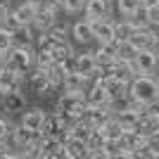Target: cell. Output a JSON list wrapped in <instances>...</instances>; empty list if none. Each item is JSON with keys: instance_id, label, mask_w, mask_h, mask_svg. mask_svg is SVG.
Returning <instances> with one entry per match:
<instances>
[{"instance_id": "30", "label": "cell", "mask_w": 159, "mask_h": 159, "mask_svg": "<svg viewBox=\"0 0 159 159\" xmlns=\"http://www.w3.org/2000/svg\"><path fill=\"white\" fill-rule=\"evenodd\" d=\"M100 131L105 133L107 138H119V135H124V126H121L119 121H116V116H112V119L107 121V124L100 128Z\"/></svg>"}, {"instance_id": "24", "label": "cell", "mask_w": 159, "mask_h": 159, "mask_svg": "<svg viewBox=\"0 0 159 159\" xmlns=\"http://www.w3.org/2000/svg\"><path fill=\"white\" fill-rule=\"evenodd\" d=\"M93 52L98 57V64H112V62H116V40H112V43H98V48Z\"/></svg>"}, {"instance_id": "17", "label": "cell", "mask_w": 159, "mask_h": 159, "mask_svg": "<svg viewBox=\"0 0 159 159\" xmlns=\"http://www.w3.org/2000/svg\"><path fill=\"white\" fill-rule=\"evenodd\" d=\"M64 150H66V159H86L90 157L88 143L81 138H66L64 140Z\"/></svg>"}, {"instance_id": "26", "label": "cell", "mask_w": 159, "mask_h": 159, "mask_svg": "<svg viewBox=\"0 0 159 159\" xmlns=\"http://www.w3.org/2000/svg\"><path fill=\"white\" fill-rule=\"evenodd\" d=\"M36 24L43 26L45 31H50V29L57 24V12H55V10H48V7H38V12H36Z\"/></svg>"}, {"instance_id": "5", "label": "cell", "mask_w": 159, "mask_h": 159, "mask_svg": "<svg viewBox=\"0 0 159 159\" xmlns=\"http://www.w3.org/2000/svg\"><path fill=\"white\" fill-rule=\"evenodd\" d=\"M133 66L138 74H154L159 69V52L157 48H150V50H138Z\"/></svg>"}, {"instance_id": "15", "label": "cell", "mask_w": 159, "mask_h": 159, "mask_svg": "<svg viewBox=\"0 0 159 159\" xmlns=\"http://www.w3.org/2000/svg\"><path fill=\"white\" fill-rule=\"evenodd\" d=\"M71 36L76 43H81V45H88V43H93L95 40V31H93V21L90 19H81L76 21L71 26Z\"/></svg>"}, {"instance_id": "25", "label": "cell", "mask_w": 159, "mask_h": 159, "mask_svg": "<svg viewBox=\"0 0 159 159\" xmlns=\"http://www.w3.org/2000/svg\"><path fill=\"white\" fill-rule=\"evenodd\" d=\"M138 55V48L131 40H116V62H133Z\"/></svg>"}, {"instance_id": "14", "label": "cell", "mask_w": 159, "mask_h": 159, "mask_svg": "<svg viewBox=\"0 0 159 159\" xmlns=\"http://www.w3.org/2000/svg\"><path fill=\"white\" fill-rule=\"evenodd\" d=\"M88 86H90V79H88V76H83V74H79V71H66L62 90H69V93H86Z\"/></svg>"}, {"instance_id": "10", "label": "cell", "mask_w": 159, "mask_h": 159, "mask_svg": "<svg viewBox=\"0 0 159 159\" xmlns=\"http://www.w3.org/2000/svg\"><path fill=\"white\" fill-rule=\"evenodd\" d=\"M93 31H95V43H112V40H116V26H114V21L109 17L95 19Z\"/></svg>"}, {"instance_id": "6", "label": "cell", "mask_w": 159, "mask_h": 159, "mask_svg": "<svg viewBox=\"0 0 159 159\" xmlns=\"http://www.w3.org/2000/svg\"><path fill=\"white\" fill-rule=\"evenodd\" d=\"M40 157H43V159H50V157L66 159L64 140H60V138H50V135H43V133H40Z\"/></svg>"}, {"instance_id": "19", "label": "cell", "mask_w": 159, "mask_h": 159, "mask_svg": "<svg viewBox=\"0 0 159 159\" xmlns=\"http://www.w3.org/2000/svg\"><path fill=\"white\" fill-rule=\"evenodd\" d=\"M40 138V133H36V131H31V128H26L24 124H19V126H14L12 128V143L19 150H24L26 145H31L33 140H38Z\"/></svg>"}, {"instance_id": "2", "label": "cell", "mask_w": 159, "mask_h": 159, "mask_svg": "<svg viewBox=\"0 0 159 159\" xmlns=\"http://www.w3.org/2000/svg\"><path fill=\"white\" fill-rule=\"evenodd\" d=\"M88 109V100H86V93H64L57 98V112H62L69 121H76L83 116V112Z\"/></svg>"}, {"instance_id": "40", "label": "cell", "mask_w": 159, "mask_h": 159, "mask_svg": "<svg viewBox=\"0 0 159 159\" xmlns=\"http://www.w3.org/2000/svg\"><path fill=\"white\" fill-rule=\"evenodd\" d=\"M29 2H33V5H40V2H43V0H29Z\"/></svg>"}, {"instance_id": "3", "label": "cell", "mask_w": 159, "mask_h": 159, "mask_svg": "<svg viewBox=\"0 0 159 159\" xmlns=\"http://www.w3.org/2000/svg\"><path fill=\"white\" fill-rule=\"evenodd\" d=\"M36 64V50L26 45H12L7 50V62L5 66L7 69H12V71H19V74H26L31 66Z\"/></svg>"}, {"instance_id": "13", "label": "cell", "mask_w": 159, "mask_h": 159, "mask_svg": "<svg viewBox=\"0 0 159 159\" xmlns=\"http://www.w3.org/2000/svg\"><path fill=\"white\" fill-rule=\"evenodd\" d=\"M19 88H21L19 71H12V69L2 66V69H0V95L14 93V90H19Z\"/></svg>"}, {"instance_id": "35", "label": "cell", "mask_w": 159, "mask_h": 159, "mask_svg": "<svg viewBox=\"0 0 159 159\" xmlns=\"http://www.w3.org/2000/svg\"><path fill=\"white\" fill-rule=\"evenodd\" d=\"M147 14H150V26H159V5L147 7Z\"/></svg>"}, {"instance_id": "7", "label": "cell", "mask_w": 159, "mask_h": 159, "mask_svg": "<svg viewBox=\"0 0 159 159\" xmlns=\"http://www.w3.org/2000/svg\"><path fill=\"white\" fill-rule=\"evenodd\" d=\"M114 116L112 107H88L86 112H83V116L81 119L86 121L90 128H102L107 124V121Z\"/></svg>"}, {"instance_id": "20", "label": "cell", "mask_w": 159, "mask_h": 159, "mask_svg": "<svg viewBox=\"0 0 159 159\" xmlns=\"http://www.w3.org/2000/svg\"><path fill=\"white\" fill-rule=\"evenodd\" d=\"M36 12H38V5H33L29 0H24L21 5H17L12 10V14L17 17V21H19L21 26H29L31 21H36Z\"/></svg>"}, {"instance_id": "31", "label": "cell", "mask_w": 159, "mask_h": 159, "mask_svg": "<svg viewBox=\"0 0 159 159\" xmlns=\"http://www.w3.org/2000/svg\"><path fill=\"white\" fill-rule=\"evenodd\" d=\"M14 45V33L7 26H0V50H10Z\"/></svg>"}, {"instance_id": "4", "label": "cell", "mask_w": 159, "mask_h": 159, "mask_svg": "<svg viewBox=\"0 0 159 159\" xmlns=\"http://www.w3.org/2000/svg\"><path fill=\"white\" fill-rule=\"evenodd\" d=\"M69 126H71V121L66 119L62 112H52L45 116V124L40 128L43 135H50V138H60V140H66L69 138Z\"/></svg>"}, {"instance_id": "39", "label": "cell", "mask_w": 159, "mask_h": 159, "mask_svg": "<svg viewBox=\"0 0 159 159\" xmlns=\"http://www.w3.org/2000/svg\"><path fill=\"white\" fill-rule=\"evenodd\" d=\"M145 7H152V5H159V0H140Z\"/></svg>"}, {"instance_id": "16", "label": "cell", "mask_w": 159, "mask_h": 159, "mask_svg": "<svg viewBox=\"0 0 159 159\" xmlns=\"http://www.w3.org/2000/svg\"><path fill=\"white\" fill-rule=\"evenodd\" d=\"M98 83H102V86L107 88V93L112 95V100L128 95V86H131V81H124V79H119V76H105V79H100Z\"/></svg>"}, {"instance_id": "36", "label": "cell", "mask_w": 159, "mask_h": 159, "mask_svg": "<svg viewBox=\"0 0 159 159\" xmlns=\"http://www.w3.org/2000/svg\"><path fill=\"white\" fill-rule=\"evenodd\" d=\"M7 14H10V5H7V2H2V0H0V26L5 24Z\"/></svg>"}, {"instance_id": "37", "label": "cell", "mask_w": 159, "mask_h": 159, "mask_svg": "<svg viewBox=\"0 0 159 159\" xmlns=\"http://www.w3.org/2000/svg\"><path fill=\"white\" fill-rule=\"evenodd\" d=\"M12 154L14 152H10V147L5 145V140L0 143V159H12Z\"/></svg>"}, {"instance_id": "28", "label": "cell", "mask_w": 159, "mask_h": 159, "mask_svg": "<svg viewBox=\"0 0 159 159\" xmlns=\"http://www.w3.org/2000/svg\"><path fill=\"white\" fill-rule=\"evenodd\" d=\"M140 5H143L140 0H114V7H116V12H119L121 17H131Z\"/></svg>"}, {"instance_id": "18", "label": "cell", "mask_w": 159, "mask_h": 159, "mask_svg": "<svg viewBox=\"0 0 159 159\" xmlns=\"http://www.w3.org/2000/svg\"><path fill=\"white\" fill-rule=\"evenodd\" d=\"M45 116L48 114L40 109V107H33V109H26V112H21V124L26 128H31V131L40 133V128H43V124H45Z\"/></svg>"}, {"instance_id": "9", "label": "cell", "mask_w": 159, "mask_h": 159, "mask_svg": "<svg viewBox=\"0 0 159 159\" xmlns=\"http://www.w3.org/2000/svg\"><path fill=\"white\" fill-rule=\"evenodd\" d=\"M29 90L36 93V95H50L52 90H57V88H55V83L50 81V76H48L45 71L36 69V71L31 74V79H29Z\"/></svg>"}, {"instance_id": "1", "label": "cell", "mask_w": 159, "mask_h": 159, "mask_svg": "<svg viewBox=\"0 0 159 159\" xmlns=\"http://www.w3.org/2000/svg\"><path fill=\"white\" fill-rule=\"evenodd\" d=\"M128 95L133 98L135 109H145L159 100V79H154L152 74H138L128 86Z\"/></svg>"}, {"instance_id": "11", "label": "cell", "mask_w": 159, "mask_h": 159, "mask_svg": "<svg viewBox=\"0 0 159 159\" xmlns=\"http://www.w3.org/2000/svg\"><path fill=\"white\" fill-rule=\"evenodd\" d=\"M95 69H98V57H95V52H79V55L74 52V71L93 79ZM90 83H93V81H90Z\"/></svg>"}, {"instance_id": "27", "label": "cell", "mask_w": 159, "mask_h": 159, "mask_svg": "<svg viewBox=\"0 0 159 159\" xmlns=\"http://www.w3.org/2000/svg\"><path fill=\"white\" fill-rule=\"evenodd\" d=\"M114 26H116V40H131V36L138 29L128 17H124L121 21H114Z\"/></svg>"}, {"instance_id": "29", "label": "cell", "mask_w": 159, "mask_h": 159, "mask_svg": "<svg viewBox=\"0 0 159 159\" xmlns=\"http://www.w3.org/2000/svg\"><path fill=\"white\" fill-rule=\"evenodd\" d=\"M128 19H131V21H133V24H135L138 29L150 26V14H147V7H145V5H140L138 10H135V12H133L131 17H128Z\"/></svg>"}, {"instance_id": "12", "label": "cell", "mask_w": 159, "mask_h": 159, "mask_svg": "<svg viewBox=\"0 0 159 159\" xmlns=\"http://www.w3.org/2000/svg\"><path fill=\"white\" fill-rule=\"evenodd\" d=\"M109 12H112V0H88L86 10H83L86 19L90 21L105 19V17H109Z\"/></svg>"}, {"instance_id": "33", "label": "cell", "mask_w": 159, "mask_h": 159, "mask_svg": "<svg viewBox=\"0 0 159 159\" xmlns=\"http://www.w3.org/2000/svg\"><path fill=\"white\" fill-rule=\"evenodd\" d=\"M147 145L152 150V157H159V131L152 133V135H147Z\"/></svg>"}, {"instance_id": "38", "label": "cell", "mask_w": 159, "mask_h": 159, "mask_svg": "<svg viewBox=\"0 0 159 159\" xmlns=\"http://www.w3.org/2000/svg\"><path fill=\"white\" fill-rule=\"evenodd\" d=\"M5 62H7V50H0V69L5 66Z\"/></svg>"}, {"instance_id": "22", "label": "cell", "mask_w": 159, "mask_h": 159, "mask_svg": "<svg viewBox=\"0 0 159 159\" xmlns=\"http://www.w3.org/2000/svg\"><path fill=\"white\" fill-rule=\"evenodd\" d=\"M105 143H107V135L100 128H95L93 133H90V138H88V150H90V157L95 159H107L105 154Z\"/></svg>"}, {"instance_id": "32", "label": "cell", "mask_w": 159, "mask_h": 159, "mask_svg": "<svg viewBox=\"0 0 159 159\" xmlns=\"http://www.w3.org/2000/svg\"><path fill=\"white\" fill-rule=\"evenodd\" d=\"M64 2V12H83L88 5V0H62Z\"/></svg>"}, {"instance_id": "41", "label": "cell", "mask_w": 159, "mask_h": 159, "mask_svg": "<svg viewBox=\"0 0 159 159\" xmlns=\"http://www.w3.org/2000/svg\"><path fill=\"white\" fill-rule=\"evenodd\" d=\"M157 52H159V40H157Z\"/></svg>"}, {"instance_id": "21", "label": "cell", "mask_w": 159, "mask_h": 159, "mask_svg": "<svg viewBox=\"0 0 159 159\" xmlns=\"http://www.w3.org/2000/svg\"><path fill=\"white\" fill-rule=\"evenodd\" d=\"M140 112H143V109L126 107V109H121V112H114V116H116V121L124 126V131H131V128H138V124H140Z\"/></svg>"}, {"instance_id": "8", "label": "cell", "mask_w": 159, "mask_h": 159, "mask_svg": "<svg viewBox=\"0 0 159 159\" xmlns=\"http://www.w3.org/2000/svg\"><path fill=\"white\" fill-rule=\"evenodd\" d=\"M86 100L88 107H112V95L107 93V88L98 81H93L86 90Z\"/></svg>"}, {"instance_id": "34", "label": "cell", "mask_w": 159, "mask_h": 159, "mask_svg": "<svg viewBox=\"0 0 159 159\" xmlns=\"http://www.w3.org/2000/svg\"><path fill=\"white\" fill-rule=\"evenodd\" d=\"M12 128H14V126L10 124V121L0 116V143H2V140H7V133H12Z\"/></svg>"}, {"instance_id": "23", "label": "cell", "mask_w": 159, "mask_h": 159, "mask_svg": "<svg viewBox=\"0 0 159 159\" xmlns=\"http://www.w3.org/2000/svg\"><path fill=\"white\" fill-rule=\"evenodd\" d=\"M2 109L7 114H17V112H24L26 109V98L19 93V90H14V93H7L2 95Z\"/></svg>"}]
</instances>
